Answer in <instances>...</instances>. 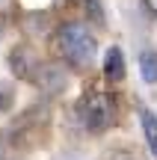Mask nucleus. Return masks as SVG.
I'll list each match as a JSON object with an SVG mask.
<instances>
[{
  "label": "nucleus",
  "mask_w": 157,
  "mask_h": 160,
  "mask_svg": "<svg viewBox=\"0 0 157 160\" xmlns=\"http://www.w3.org/2000/svg\"><path fill=\"white\" fill-rule=\"evenodd\" d=\"M140 119H142V133H145V142H148V148H151V154L157 157V116L151 113V110H142Z\"/></svg>",
  "instance_id": "obj_6"
},
{
  "label": "nucleus",
  "mask_w": 157,
  "mask_h": 160,
  "mask_svg": "<svg viewBox=\"0 0 157 160\" xmlns=\"http://www.w3.org/2000/svg\"><path fill=\"white\" fill-rule=\"evenodd\" d=\"M140 71L145 83L157 86V51H142L140 53Z\"/></svg>",
  "instance_id": "obj_7"
},
{
  "label": "nucleus",
  "mask_w": 157,
  "mask_h": 160,
  "mask_svg": "<svg viewBox=\"0 0 157 160\" xmlns=\"http://www.w3.org/2000/svg\"><path fill=\"white\" fill-rule=\"evenodd\" d=\"M125 74H128V68H125V53L122 48H110V51L104 53V80L107 83H122Z\"/></svg>",
  "instance_id": "obj_5"
},
{
  "label": "nucleus",
  "mask_w": 157,
  "mask_h": 160,
  "mask_svg": "<svg viewBox=\"0 0 157 160\" xmlns=\"http://www.w3.org/2000/svg\"><path fill=\"white\" fill-rule=\"evenodd\" d=\"M30 80H33L45 95L56 98V95H62V92L68 89V65L59 62V59H39V65H36V71H33Z\"/></svg>",
  "instance_id": "obj_3"
},
{
  "label": "nucleus",
  "mask_w": 157,
  "mask_h": 160,
  "mask_svg": "<svg viewBox=\"0 0 157 160\" xmlns=\"http://www.w3.org/2000/svg\"><path fill=\"white\" fill-rule=\"evenodd\" d=\"M53 51H56V59L65 62L71 71H89L98 62V36H95L92 24L80 21V18H68V21L56 24Z\"/></svg>",
  "instance_id": "obj_1"
},
{
  "label": "nucleus",
  "mask_w": 157,
  "mask_h": 160,
  "mask_svg": "<svg viewBox=\"0 0 157 160\" xmlns=\"http://www.w3.org/2000/svg\"><path fill=\"white\" fill-rule=\"evenodd\" d=\"M9 65H12V71H15L18 77L30 80V77H33V71H36V65H39V57L33 53V48L21 45V48H15V51H12Z\"/></svg>",
  "instance_id": "obj_4"
},
{
  "label": "nucleus",
  "mask_w": 157,
  "mask_h": 160,
  "mask_svg": "<svg viewBox=\"0 0 157 160\" xmlns=\"http://www.w3.org/2000/svg\"><path fill=\"white\" fill-rule=\"evenodd\" d=\"M77 119H80L83 131L92 133V137H101L107 133L119 119V101L113 92L107 89H89L86 95L77 104Z\"/></svg>",
  "instance_id": "obj_2"
},
{
  "label": "nucleus",
  "mask_w": 157,
  "mask_h": 160,
  "mask_svg": "<svg viewBox=\"0 0 157 160\" xmlns=\"http://www.w3.org/2000/svg\"><path fill=\"white\" fill-rule=\"evenodd\" d=\"M59 160H86V157H77V154H65V157H59Z\"/></svg>",
  "instance_id": "obj_8"
}]
</instances>
